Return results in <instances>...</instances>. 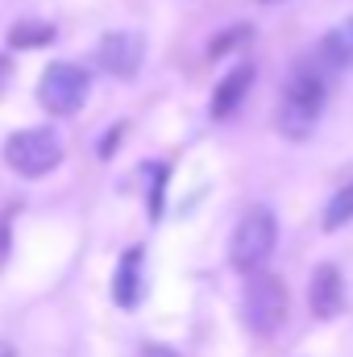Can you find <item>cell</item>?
Instances as JSON below:
<instances>
[{
    "mask_svg": "<svg viewBox=\"0 0 353 357\" xmlns=\"http://www.w3.org/2000/svg\"><path fill=\"white\" fill-rule=\"evenodd\" d=\"M308 303H312V312L320 320H333L345 307V282H341V270L333 266V262L316 266L312 282H308Z\"/></svg>",
    "mask_w": 353,
    "mask_h": 357,
    "instance_id": "7",
    "label": "cell"
},
{
    "mask_svg": "<svg viewBox=\"0 0 353 357\" xmlns=\"http://www.w3.org/2000/svg\"><path fill=\"white\" fill-rule=\"evenodd\" d=\"M4 79H8V63L0 59V84H4Z\"/></svg>",
    "mask_w": 353,
    "mask_h": 357,
    "instance_id": "16",
    "label": "cell"
},
{
    "mask_svg": "<svg viewBox=\"0 0 353 357\" xmlns=\"http://www.w3.org/2000/svg\"><path fill=\"white\" fill-rule=\"evenodd\" d=\"M0 357H17V354H13V345H4V341H0Z\"/></svg>",
    "mask_w": 353,
    "mask_h": 357,
    "instance_id": "15",
    "label": "cell"
},
{
    "mask_svg": "<svg viewBox=\"0 0 353 357\" xmlns=\"http://www.w3.org/2000/svg\"><path fill=\"white\" fill-rule=\"evenodd\" d=\"M142 357H179V354L171 349V345H146V349H142Z\"/></svg>",
    "mask_w": 353,
    "mask_h": 357,
    "instance_id": "13",
    "label": "cell"
},
{
    "mask_svg": "<svg viewBox=\"0 0 353 357\" xmlns=\"http://www.w3.org/2000/svg\"><path fill=\"white\" fill-rule=\"evenodd\" d=\"M350 220H353V178L329 199V208H324V229L337 233V229H345Z\"/></svg>",
    "mask_w": 353,
    "mask_h": 357,
    "instance_id": "12",
    "label": "cell"
},
{
    "mask_svg": "<svg viewBox=\"0 0 353 357\" xmlns=\"http://www.w3.org/2000/svg\"><path fill=\"white\" fill-rule=\"evenodd\" d=\"M254 88V63H237L212 91V116H233L241 108V100Z\"/></svg>",
    "mask_w": 353,
    "mask_h": 357,
    "instance_id": "8",
    "label": "cell"
},
{
    "mask_svg": "<svg viewBox=\"0 0 353 357\" xmlns=\"http://www.w3.org/2000/svg\"><path fill=\"white\" fill-rule=\"evenodd\" d=\"M88 88H91V79H88L84 67H75V63H50V67L42 71V79H38V100H42L46 112L71 116V112L84 108Z\"/></svg>",
    "mask_w": 353,
    "mask_h": 357,
    "instance_id": "5",
    "label": "cell"
},
{
    "mask_svg": "<svg viewBox=\"0 0 353 357\" xmlns=\"http://www.w3.org/2000/svg\"><path fill=\"white\" fill-rule=\"evenodd\" d=\"M4 162L25 178H42L50 175L63 162V142L50 129H21L4 142Z\"/></svg>",
    "mask_w": 353,
    "mask_h": 357,
    "instance_id": "4",
    "label": "cell"
},
{
    "mask_svg": "<svg viewBox=\"0 0 353 357\" xmlns=\"http://www.w3.org/2000/svg\"><path fill=\"white\" fill-rule=\"evenodd\" d=\"M320 112H324V79H320L316 71L299 67V71L291 75L287 91H283V104H278V133L303 142V137L316 129Z\"/></svg>",
    "mask_w": 353,
    "mask_h": 357,
    "instance_id": "1",
    "label": "cell"
},
{
    "mask_svg": "<svg viewBox=\"0 0 353 357\" xmlns=\"http://www.w3.org/2000/svg\"><path fill=\"white\" fill-rule=\"evenodd\" d=\"M241 316L250 324V333L258 337H270L283 320H287V282L278 274H250L246 291H241Z\"/></svg>",
    "mask_w": 353,
    "mask_h": 357,
    "instance_id": "3",
    "label": "cell"
},
{
    "mask_svg": "<svg viewBox=\"0 0 353 357\" xmlns=\"http://www.w3.org/2000/svg\"><path fill=\"white\" fill-rule=\"evenodd\" d=\"M142 59H146V38L137 29H112L100 38V50H96V63L117 75V79H133L142 71Z\"/></svg>",
    "mask_w": 353,
    "mask_h": 357,
    "instance_id": "6",
    "label": "cell"
},
{
    "mask_svg": "<svg viewBox=\"0 0 353 357\" xmlns=\"http://www.w3.org/2000/svg\"><path fill=\"white\" fill-rule=\"evenodd\" d=\"M54 42V25H42V21H21L8 29V46L13 50H33V46H46Z\"/></svg>",
    "mask_w": 353,
    "mask_h": 357,
    "instance_id": "11",
    "label": "cell"
},
{
    "mask_svg": "<svg viewBox=\"0 0 353 357\" xmlns=\"http://www.w3.org/2000/svg\"><path fill=\"white\" fill-rule=\"evenodd\" d=\"M266 4H274V0H266Z\"/></svg>",
    "mask_w": 353,
    "mask_h": 357,
    "instance_id": "17",
    "label": "cell"
},
{
    "mask_svg": "<svg viewBox=\"0 0 353 357\" xmlns=\"http://www.w3.org/2000/svg\"><path fill=\"white\" fill-rule=\"evenodd\" d=\"M4 254H8V233L0 229V262H4Z\"/></svg>",
    "mask_w": 353,
    "mask_h": 357,
    "instance_id": "14",
    "label": "cell"
},
{
    "mask_svg": "<svg viewBox=\"0 0 353 357\" xmlns=\"http://www.w3.org/2000/svg\"><path fill=\"white\" fill-rule=\"evenodd\" d=\"M112 299L121 307H137L142 299V250H125V258L117 262V274H112Z\"/></svg>",
    "mask_w": 353,
    "mask_h": 357,
    "instance_id": "9",
    "label": "cell"
},
{
    "mask_svg": "<svg viewBox=\"0 0 353 357\" xmlns=\"http://www.w3.org/2000/svg\"><path fill=\"white\" fill-rule=\"evenodd\" d=\"M320 59H324L329 67H345V63H353V21L337 25V29L320 42Z\"/></svg>",
    "mask_w": 353,
    "mask_h": 357,
    "instance_id": "10",
    "label": "cell"
},
{
    "mask_svg": "<svg viewBox=\"0 0 353 357\" xmlns=\"http://www.w3.org/2000/svg\"><path fill=\"white\" fill-rule=\"evenodd\" d=\"M278 245V220L270 208H250L237 229H233V241H229V262L241 270V274H258L270 262Z\"/></svg>",
    "mask_w": 353,
    "mask_h": 357,
    "instance_id": "2",
    "label": "cell"
}]
</instances>
